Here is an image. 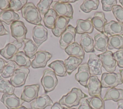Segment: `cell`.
Listing matches in <instances>:
<instances>
[{
    "mask_svg": "<svg viewBox=\"0 0 123 109\" xmlns=\"http://www.w3.org/2000/svg\"><path fill=\"white\" fill-rule=\"evenodd\" d=\"M87 97L88 96L83 93L80 89L73 88L66 95L62 97L59 100V103L61 105L65 106L67 108H71L78 105L82 98Z\"/></svg>",
    "mask_w": 123,
    "mask_h": 109,
    "instance_id": "cell-1",
    "label": "cell"
},
{
    "mask_svg": "<svg viewBox=\"0 0 123 109\" xmlns=\"http://www.w3.org/2000/svg\"><path fill=\"white\" fill-rule=\"evenodd\" d=\"M21 13L22 17L29 23L36 25L41 24L40 13L33 2H27L22 9Z\"/></svg>",
    "mask_w": 123,
    "mask_h": 109,
    "instance_id": "cell-2",
    "label": "cell"
},
{
    "mask_svg": "<svg viewBox=\"0 0 123 109\" xmlns=\"http://www.w3.org/2000/svg\"><path fill=\"white\" fill-rule=\"evenodd\" d=\"M41 84L45 93L53 91L58 84V79L54 72L51 69H47L43 72L41 79Z\"/></svg>",
    "mask_w": 123,
    "mask_h": 109,
    "instance_id": "cell-3",
    "label": "cell"
},
{
    "mask_svg": "<svg viewBox=\"0 0 123 109\" xmlns=\"http://www.w3.org/2000/svg\"><path fill=\"white\" fill-rule=\"evenodd\" d=\"M11 35L16 41L22 43L26 39L27 30L24 23L20 21L12 22L10 26Z\"/></svg>",
    "mask_w": 123,
    "mask_h": 109,
    "instance_id": "cell-4",
    "label": "cell"
},
{
    "mask_svg": "<svg viewBox=\"0 0 123 109\" xmlns=\"http://www.w3.org/2000/svg\"><path fill=\"white\" fill-rule=\"evenodd\" d=\"M100 83L103 88H113L122 84L121 75L120 73H103L102 74Z\"/></svg>",
    "mask_w": 123,
    "mask_h": 109,
    "instance_id": "cell-5",
    "label": "cell"
},
{
    "mask_svg": "<svg viewBox=\"0 0 123 109\" xmlns=\"http://www.w3.org/2000/svg\"><path fill=\"white\" fill-rule=\"evenodd\" d=\"M30 72L28 68L22 67L17 69L10 78V83L14 87H19L24 85Z\"/></svg>",
    "mask_w": 123,
    "mask_h": 109,
    "instance_id": "cell-6",
    "label": "cell"
},
{
    "mask_svg": "<svg viewBox=\"0 0 123 109\" xmlns=\"http://www.w3.org/2000/svg\"><path fill=\"white\" fill-rule=\"evenodd\" d=\"M98 56L102 62V67L109 73H113L116 70L117 64L113 57L112 51H107L105 52L98 54Z\"/></svg>",
    "mask_w": 123,
    "mask_h": 109,
    "instance_id": "cell-7",
    "label": "cell"
},
{
    "mask_svg": "<svg viewBox=\"0 0 123 109\" xmlns=\"http://www.w3.org/2000/svg\"><path fill=\"white\" fill-rule=\"evenodd\" d=\"M75 28L72 25H68L65 31L61 36L59 40L60 46L62 49H65L68 46L75 42Z\"/></svg>",
    "mask_w": 123,
    "mask_h": 109,
    "instance_id": "cell-8",
    "label": "cell"
},
{
    "mask_svg": "<svg viewBox=\"0 0 123 109\" xmlns=\"http://www.w3.org/2000/svg\"><path fill=\"white\" fill-rule=\"evenodd\" d=\"M52 7L59 17H68L70 19L73 18V8L70 3H62L56 0L53 3Z\"/></svg>",
    "mask_w": 123,
    "mask_h": 109,
    "instance_id": "cell-9",
    "label": "cell"
},
{
    "mask_svg": "<svg viewBox=\"0 0 123 109\" xmlns=\"http://www.w3.org/2000/svg\"><path fill=\"white\" fill-rule=\"evenodd\" d=\"M91 76L89 67L87 63H84L79 66L77 73L75 74V79L82 85L87 88V84Z\"/></svg>",
    "mask_w": 123,
    "mask_h": 109,
    "instance_id": "cell-10",
    "label": "cell"
},
{
    "mask_svg": "<svg viewBox=\"0 0 123 109\" xmlns=\"http://www.w3.org/2000/svg\"><path fill=\"white\" fill-rule=\"evenodd\" d=\"M39 87L40 86L38 84L25 86L20 98L23 101L26 102H30L33 101L38 97Z\"/></svg>",
    "mask_w": 123,
    "mask_h": 109,
    "instance_id": "cell-11",
    "label": "cell"
},
{
    "mask_svg": "<svg viewBox=\"0 0 123 109\" xmlns=\"http://www.w3.org/2000/svg\"><path fill=\"white\" fill-rule=\"evenodd\" d=\"M0 101L8 109H17L21 107L24 102L14 94H3L0 98Z\"/></svg>",
    "mask_w": 123,
    "mask_h": 109,
    "instance_id": "cell-12",
    "label": "cell"
},
{
    "mask_svg": "<svg viewBox=\"0 0 123 109\" xmlns=\"http://www.w3.org/2000/svg\"><path fill=\"white\" fill-rule=\"evenodd\" d=\"M51 57L52 55L48 51L43 50L37 51L34 59L32 61L31 66L34 69L44 68Z\"/></svg>",
    "mask_w": 123,
    "mask_h": 109,
    "instance_id": "cell-13",
    "label": "cell"
},
{
    "mask_svg": "<svg viewBox=\"0 0 123 109\" xmlns=\"http://www.w3.org/2000/svg\"><path fill=\"white\" fill-rule=\"evenodd\" d=\"M32 37L35 43L38 47L48 39V30L40 24L36 25L32 30Z\"/></svg>",
    "mask_w": 123,
    "mask_h": 109,
    "instance_id": "cell-14",
    "label": "cell"
},
{
    "mask_svg": "<svg viewBox=\"0 0 123 109\" xmlns=\"http://www.w3.org/2000/svg\"><path fill=\"white\" fill-rule=\"evenodd\" d=\"M87 88L88 94L91 97H101L102 86L98 76L92 75L89 78Z\"/></svg>",
    "mask_w": 123,
    "mask_h": 109,
    "instance_id": "cell-15",
    "label": "cell"
},
{
    "mask_svg": "<svg viewBox=\"0 0 123 109\" xmlns=\"http://www.w3.org/2000/svg\"><path fill=\"white\" fill-rule=\"evenodd\" d=\"M22 43L17 41L7 44L4 48L0 49V54L6 60H9L16 54L22 47Z\"/></svg>",
    "mask_w": 123,
    "mask_h": 109,
    "instance_id": "cell-16",
    "label": "cell"
},
{
    "mask_svg": "<svg viewBox=\"0 0 123 109\" xmlns=\"http://www.w3.org/2000/svg\"><path fill=\"white\" fill-rule=\"evenodd\" d=\"M90 73L92 75H101L102 74V62L99 57L95 53H91L87 61Z\"/></svg>",
    "mask_w": 123,
    "mask_h": 109,
    "instance_id": "cell-17",
    "label": "cell"
},
{
    "mask_svg": "<svg viewBox=\"0 0 123 109\" xmlns=\"http://www.w3.org/2000/svg\"><path fill=\"white\" fill-rule=\"evenodd\" d=\"M104 32L111 36L123 35V24L111 20L105 24Z\"/></svg>",
    "mask_w": 123,
    "mask_h": 109,
    "instance_id": "cell-18",
    "label": "cell"
},
{
    "mask_svg": "<svg viewBox=\"0 0 123 109\" xmlns=\"http://www.w3.org/2000/svg\"><path fill=\"white\" fill-rule=\"evenodd\" d=\"M75 28L77 34L82 35L86 33H92L93 31L94 27L91 22V18H89L86 20L78 19Z\"/></svg>",
    "mask_w": 123,
    "mask_h": 109,
    "instance_id": "cell-19",
    "label": "cell"
},
{
    "mask_svg": "<svg viewBox=\"0 0 123 109\" xmlns=\"http://www.w3.org/2000/svg\"><path fill=\"white\" fill-rule=\"evenodd\" d=\"M70 19L65 17H58L56 19L54 28L51 30L53 34L56 37H60L66 29Z\"/></svg>",
    "mask_w": 123,
    "mask_h": 109,
    "instance_id": "cell-20",
    "label": "cell"
},
{
    "mask_svg": "<svg viewBox=\"0 0 123 109\" xmlns=\"http://www.w3.org/2000/svg\"><path fill=\"white\" fill-rule=\"evenodd\" d=\"M109 36L104 33H97L94 35V48L97 51L105 52L108 48Z\"/></svg>",
    "mask_w": 123,
    "mask_h": 109,
    "instance_id": "cell-21",
    "label": "cell"
},
{
    "mask_svg": "<svg viewBox=\"0 0 123 109\" xmlns=\"http://www.w3.org/2000/svg\"><path fill=\"white\" fill-rule=\"evenodd\" d=\"M53 105V101L48 95H43L32 101L31 109H44L47 107Z\"/></svg>",
    "mask_w": 123,
    "mask_h": 109,
    "instance_id": "cell-22",
    "label": "cell"
},
{
    "mask_svg": "<svg viewBox=\"0 0 123 109\" xmlns=\"http://www.w3.org/2000/svg\"><path fill=\"white\" fill-rule=\"evenodd\" d=\"M91 22L93 27L101 33H104V27L107 20L105 18L104 13L102 12H97L95 13L91 18Z\"/></svg>",
    "mask_w": 123,
    "mask_h": 109,
    "instance_id": "cell-23",
    "label": "cell"
},
{
    "mask_svg": "<svg viewBox=\"0 0 123 109\" xmlns=\"http://www.w3.org/2000/svg\"><path fill=\"white\" fill-rule=\"evenodd\" d=\"M65 52L69 55L76 57L83 60L85 52L82 47L77 42H74L68 46L65 49Z\"/></svg>",
    "mask_w": 123,
    "mask_h": 109,
    "instance_id": "cell-24",
    "label": "cell"
},
{
    "mask_svg": "<svg viewBox=\"0 0 123 109\" xmlns=\"http://www.w3.org/2000/svg\"><path fill=\"white\" fill-rule=\"evenodd\" d=\"M104 101L111 100L114 102L123 100V89L115 87L108 89L104 97Z\"/></svg>",
    "mask_w": 123,
    "mask_h": 109,
    "instance_id": "cell-25",
    "label": "cell"
},
{
    "mask_svg": "<svg viewBox=\"0 0 123 109\" xmlns=\"http://www.w3.org/2000/svg\"><path fill=\"white\" fill-rule=\"evenodd\" d=\"M80 45L86 53L95 52L94 40L88 34L86 33L81 35Z\"/></svg>",
    "mask_w": 123,
    "mask_h": 109,
    "instance_id": "cell-26",
    "label": "cell"
},
{
    "mask_svg": "<svg viewBox=\"0 0 123 109\" xmlns=\"http://www.w3.org/2000/svg\"><path fill=\"white\" fill-rule=\"evenodd\" d=\"M20 19L19 15L10 9L2 11L0 12V22L7 24H10L12 22L18 21Z\"/></svg>",
    "mask_w": 123,
    "mask_h": 109,
    "instance_id": "cell-27",
    "label": "cell"
},
{
    "mask_svg": "<svg viewBox=\"0 0 123 109\" xmlns=\"http://www.w3.org/2000/svg\"><path fill=\"white\" fill-rule=\"evenodd\" d=\"M82 61L83 60L82 59L72 56L65 59L64 60V64L67 73L69 75H71L72 72L80 65Z\"/></svg>",
    "mask_w": 123,
    "mask_h": 109,
    "instance_id": "cell-28",
    "label": "cell"
},
{
    "mask_svg": "<svg viewBox=\"0 0 123 109\" xmlns=\"http://www.w3.org/2000/svg\"><path fill=\"white\" fill-rule=\"evenodd\" d=\"M11 61H14L20 67L29 68L31 64L30 59L23 51L18 52L11 59Z\"/></svg>",
    "mask_w": 123,
    "mask_h": 109,
    "instance_id": "cell-29",
    "label": "cell"
},
{
    "mask_svg": "<svg viewBox=\"0 0 123 109\" xmlns=\"http://www.w3.org/2000/svg\"><path fill=\"white\" fill-rule=\"evenodd\" d=\"M48 67L53 70L55 74L61 77L67 76V73L64 62L61 60H56L48 65Z\"/></svg>",
    "mask_w": 123,
    "mask_h": 109,
    "instance_id": "cell-30",
    "label": "cell"
},
{
    "mask_svg": "<svg viewBox=\"0 0 123 109\" xmlns=\"http://www.w3.org/2000/svg\"><path fill=\"white\" fill-rule=\"evenodd\" d=\"M58 17L57 13L53 9H49L43 18V21L45 26L52 30L54 27L55 21Z\"/></svg>",
    "mask_w": 123,
    "mask_h": 109,
    "instance_id": "cell-31",
    "label": "cell"
},
{
    "mask_svg": "<svg viewBox=\"0 0 123 109\" xmlns=\"http://www.w3.org/2000/svg\"><path fill=\"white\" fill-rule=\"evenodd\" d=\"M108 48L109 49L123 48V35L110 36L108 38Z\"/></svg>",
    "mask_w": 123,
    "mask_h": 109,
    "instance_id": "cell-32",
    "label": "cell"
},
{
    "mask_svg": "<svg viewBox=\"0 0 123 109\" xmlns=\"http://www.w3.org/2000/svg\"><path fill=\"white\" fill-rule=\"evenodd\" d=\"M24 44L23 48L24 53L29 59H33L37 53L38 47L34 41L30 39H25Z\"/></svg>",
    "mask_w": 123,
    "mask_h": 109,
    "instance_id": "cell-33",
    "label": "cell"
},
{
    "mask_svg": "<svg viewBox=\"0 0 123 109\" xmlns=\"http://www.w3.org/2000/svg\"><path fill=\"white\" fill-rule=\"evenodd\" d=\"M21 68L14 61H10L4 67L1 76L3 78L11 77L14 72L18 69Z\"/></svg>",
    "mask_w": 123,
    "mask_h": 109,
    "instance_id": "cell-34",
    "label": "cell"
},
{
    "mask_svg": "<svg viewBox=\"0 0 123 109\" xmlns=\"http://www.w3.org/2000/svg\"><path fill=\"white\" fill-rule=\"evenodd\" d=\"M99 4L98 0H85L80 5V9L86 13L90 12L92 10H97Z\"/></svg>",
    "mask_w": 123,
    "mask_h": 109,
    "instance_id": "cell-35",
    "label": "cell"
},
{
    "mask_svg": "<svg viewBox=\"0 0 123 109\" xmlns=\"http://www.w3.org/2000/svg\"><path fill=\"white\" fill-rule=\"evenodd\" d=\"M15 87L11 84L10 81L2 78L0 75V93L3 94H14Z\"/></svg>",
    "mask_w": 123,
    "mask_h": 109,
    "instance_id": "cell-36",
    "label": "cell"
},
{
    "mask_svg": "<svg viewBox=\"0 0 123 109\" xmlns=\"http://www.w3.org/2000/svg\"><path fill=\"white\" fill-rule=\"evenodd\" d=\"M86 99L92 109H105L104 101L101 97H92Z\"/></svg>",
    "mask_w": 123,
    "mask_h": 109,
    "instance_id": "cell-37",
    "label": "cell"
},
{
    "mask_svg": "<svg viewBox=\"0 0 123 109\" xmlns=\"http://www.w3.org/2000/svg\"><path fill=\"white\" fill-rule=\"evenodd\" d=\"M52 0H40L37 5L39 12L42 15H45L49 10L50 6L52 4Z\"/></svg>",
    "mask_w": 123,
    "mask_h": 109,
    "instance_id": "cell-38",
    "label": "cell"
},
{
    "mask_svg": "<svg viewBox=\"0 0 123 109\" xmlns=\"http://www.w3.org/2000/svg\"><path fill=\"white\" fill-rule=\"evenodd\" d=\"M27 0H11L9 9L14 12H18L27 4Z\"/></svg>",
    "mask_w": 123,
    "mask_h": 109,
    "instance_id": "cell-39",
    "label": "cell"
},
{
    "mask_svg": "<svg viewBox=\"0 0 123 109\" xmlns=\"http://www.w3.org/2000/svg\"><path fill=\"white\" fill-rule=\"evenodd\" d=\"M112 13L118 22L123 24V7L119 5H116L113 7Z\"/></svg>",
    "mask_w": 123,
    "mask_h": 109,
    "instance_id": "cell-40",
    "label": "cell"
},
{
    "mask_svg": "<svg viewBox=\"0 0 123 109\" xmlns=\"http://www.w3.org/2000/svg\"><path fill=\"white\" fill-rule=\"evenodd\" d=\"M101 2L103 10L106 12L112 11L113 7L117 5L116 0H102Z\"/></svg>",
    "mask_w": 123,
    "mask_h": 109,
    "instance_id": "cell-41",
    "label": "cell"
},
{
    "mask_svg": "<svg viewBox=\"0 0 123 109\" xmlns=\"http://www.w3.org/2000/svg\"><path fill=\"white\" fill-rule=\"evenodd\" d=\"M113 57L120 68H123V48L113 53Z\"/></svg>",
    "mask_w": 123,
    "mask_h": 109,
    "instance_id": "cell-42",
    "label": "cell"
},
{
    "mask_svg": "<svg viewBox=\"0 0 123 109\" xmlns=\"http://www.w3.org/2000/svg\"><path fill=\"white\" fill-rule=\"evenodd\" d=\"M78 109H92L87 101L86 98H82L80 102V106Z\"/></svg>",
    "mask_w": 123,
    "mask_h": 109,
    "instance_id": "cell-43",
    "label": "cell"
},
{
    "mask_svg": "<svg viewBox=\"0 0 123 109\" xmlns=\"http://www.w3.org/2000/svg\"><path fill=\"white\" fill-rule=\"evenodd\" d=\"M10 7V0H0V9L3 11L7 10Z\"/></svg>",
    "mask_w": 123,
    "mask_h": 109,
    "instance_id": "cell-44",
    "label": "cell"
},
{
    "mask_svg": "<svg viewBox=\"0 0 123 109\" xmlns=\"http://www.w3.org/2000/svg\"><path fill=\"white\" fill-rule=\"evenodd\" d=\"M8 31L5 28L2 23L0 22V36L8 35Z\"/></svg>",
    "mask_w": 123,
    "mask_h": 109,
    "instance_id": "cell-45",
    "label": "cell"
},
{
    "mask_svg": "<svg viewBox=\"0 0 123 109\" xmlns=\"http://www.w3.org/2000/svg\"><path fill=\"white\" fill-rule=\"evenodd\" d=\"M7 63L8 62H7L4 60L0 58V73H2L4 67L7 64Z\"/></svg>",
    "mask_w": 123,
    "mask_h": 109,
    "instance_id": "cell-46",
    "label": "cell"
},
{
    "mask_svg": "<svg viewBox=\"0 0 123 109\" xmlns=\"http://www.w3.org/2000/svg\"><path fill=\"white\" fill-rule=\"evenodd\" d=\"M50 109H63V107L59 102H55L52 105Z\"/></svg>",
    "mask_w": 123,
    "mask_h": 109,
    "instance_id": "cell-47",
    "label": "cell"
},
{
    "mask_svg": "<svg viewBox=\"0 0 123 109\" xmlns=\"http://www.w3.org/2000/svg\"><path fill=\"white\" fill-rule=\"evenodd\" d=\"M59 2H62V3H74V2H75L76 0H58Z\"/></svg>",
    "mask_w": 123,
    "mask_h": 109,
    "instance_id": "cell-48",
    "label": "cell"
},
{
    "mask_svg": "<svg viewBox=\"0 0 123 109\" xmlns=\"http://www.w3.org/2000/svg\"><path fill=\"white\" fill-rule=\"evenodd\" d=\"M118 107L123 109V100H120L117 102Z\"/></svg>",
    "mask_w": 123,
    "mask_h": 109,
    "instance_id": "cell-49",
    "label": "cell"
},
{
    "mask_svg": "<svg viewBox=\"0 0 123 109\" xmlns=\"http://www.w3.org/2000/svg\"><path fill=\"white\" fill-rule=\"evenodd\" d=\"M119 72L121 75V80H122V84H123V69L119 70Z\"/></svg>",
    "mask_w": 123,
    "mask_h": 109,
    "instance_id": "cell-50",
    "label": "cell"
},
{
    "mask_svg": "<svg viewBox=\"0 0 123 109\" xmlns=\"http://www.w3.org/2000/svg\"><path fill=\"white\" fill-rule=\"evenodd\" d=\"M29 109L26 107H25V106H21V107L17 108V109Z\"/></svg>",
    "mask_w": 123,
    "mask_h": 109,
    "instance_id": "cell-51",
    "label": "cell"
},
{
    "mask_svg": "<svg viewBox=\"0 0 123 109\" xmlns=\"http://www.w3.org/2000/svg\"><path fill=\"white\" fill-rule=\"evenodd\" d=\"M63 109H77L75 108H65V107H63Z\"/></svg>",
    "mask_w": 123,
    "mask_h": 109,
    "instance_id": "cell-52",
    "label": "cell"
},
{
    "mask_svg": "<svg viewBox=\"0 0 123 109\" xmlns=\"http://www.w3.org/2000/svg\"><path fill=\"white\" fill-rule=\"evenodd\" d=\"M119 2L122 4V5L123 6V0H119Z\"/></svg>",
    "mask_w": 123,
    "mask_h": 109,
    "instance_id": "cell-53",
    "label": "cell"
},
{
    "mask_svg": "<svg viewBox=\"0 0 123 109\" xmlns=\"http://www.w3.org/2000/svg\"><path fill=\"white\" fill-rule=\"evenodd\" d=\"M117 109H121V108H118V107Z\"/></svg>",
    "mask_w": 123,
    "mask_h": 109,
    "instance_id": "cell-54",
    "label": "cell"
}]
</instances>
